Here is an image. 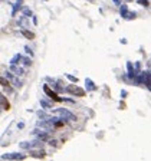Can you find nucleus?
I'll return each mask as SVG.
<instances>
[{
	"label": "nucleus",
	"instance_id": "2",
	"mask_svg": "<svg viewBox=\"0 0 151 161\" xmlns=\"http://www.w3.org/2000/svg\"><path fill=\"white\" fill-rule=\"evenodd\" d=\"M0 85H3V86H7L9 85V82L4 78H0Z\"/></svg>",
	"mask_w": 151,
	"mask_h": 161
},
{
	"label": "nucleus",
	"instance_id": "4",
	"mask_svg": "<svg viewBox=\"0 0 151 161\" xmlns=\"http://www.w3.org/2000/svg\"><path fill=\"white\" fill-rule=\"evenodd\" d=\"M26 38H29V39H33V33H29V32H25Z\"/></svg>",
	"mask_w": 151,
	"mask_h": 161
},
{
	"label": "nucleus",
	"instance_id": "3",
	"mask_svg": "<svg viewBox=\"0 0 151 161\" xmlns=\"http://www.w3.org/2000/svg\"><path fill=\"white\" fill-rule=\"evenodd\" d=\"M0 98H1V101H3V104H4V108H6V109H9V108H10V105H9V102H7V101H6V99H4L3 97H0Z\"/></svg>",
	"mask_w": 151,
	"mask_h": 161
},
{
	"label": "nucleus",
	"instance_id": "1",
	"mask_svg": "<svg viewBox=\"0 0 151 161\" xmlns=\"http://www.w3.org/2000/svg\"><path fill=\"white\" fill-rule=\"evenodd\" d=\"M45 91H46V92H48V95H49V97H52V98H53V99H56V101H58V99H59V98H58V95H56L55 92H52V91H50V89L48 88V86H45Z\"/></svg>",
	"mask_w": 151,
	"mask_h": 161
}]
</instances>
